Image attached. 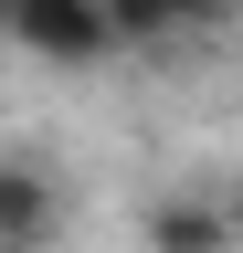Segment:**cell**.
Returning <instances> with one entry per match:
<instances>
[{"label": "cell", "mask_w": 243, "mask_h": 253, "mask_svg": "<svg viewBox=\"0 0 243 253\" xmlns=\"http://www.w3.org/2000/svg\"><path fill=\"white\" fill-rule=\"evenodd\" d=\"M0 32H11L32 63H64V74H74V63H106V53H116L96 0H0Z\"/></svg>", "instance_id": "obj_1"}, {"label": "cell", "mask_w": 243, "mask_h": 253, "mask_svg": "<svg viewBox=\"0 0 243 253\" xmlns=\"http://www.w3.org/2000/svg\"><path fill=\"white\" fill-rule=\"evenodd\" d=\"M138 232H148V253H233V211L211 190H159Z\"/></svg>", "instance_id": "obj_3"}, {"label": "cell", "mask_w": 243, "mask_h": 253, "mask_svg": "<svg viewBox=\"0 0 243 253\" xmlns=\"http://www.w3.org/2000/svg\"><path fill=\"white\" fill-rule=\"evenodd\" d=\"M64 232V179L32 148H0V253H43Z\"/></svg>", "instance_id": "obj_2"}, {"label": "cell", "mask_w": 243, "mask_h": 253, "mask_svg": "<svg viewBox=\"0 0 243 253\" xmlns=\"http://www.w3.org/2000/svg\"><path fill=\"white\" fill-rule=\"evenodd\" d=\"M106 42H169V32H222L233 0H96Z\"/></svg>", "instance_id": "obj_4"}]
</instances>
